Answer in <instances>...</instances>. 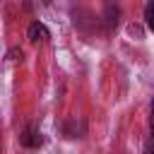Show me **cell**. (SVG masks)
<instances>
[{"label":"cell","instance_id":"6da1fadb","mask_svg":"<svg viewBox=\"0 0 154 154\" xmlns=\"http://www.w3.org/2000/svg\"><path fill=\"white\" fill-rule=\"evenodd\" d=\"M26 38H29L31 43H46V41L51 38V31L46 29V24H41V22H31L29 29H26Z\"/></svg>","mask_w":154,"mask_h":154},{"label":"cell","instance_id":"7a4b0ae2","mask_svg":"<svg viewBox=\"0 0 154 154\" xmlns=\"http://www.w3.org/2000/svg\"><path fill=\"white\" fill-rule=\"evenodd\" d=\"M22 144H24V147H41V144H43V137H41L38 130L26 128V130L22 132Z\"/></svg>","mask_w":154,"mask_h":154},{"label":"cell","instance_id":"3957f363","mask_svg":"<svg viewBox=\"0 0 154 154\" xmlns=\"http://www.w3.org/2000/svg\"><path fill=\"white\" fill-rule=\"evenodd\" d=\"M144 19H147V26L154 31V0L147 2V7H144Z\"/></svg>","mask_w":154,"mask_h":154},{"label":"cell","instance_id":"277c9868","mask_svg":"<svg viewBox=\"0 0 154 154\" xmlns=\"http://www.w3.org/2000/svg\"><path fill=\"white\" fill-rule=\"evenodd\" d=\"M144 154H154V130H152V135H149V140L144 144Z\"/></svg>","mask_w":154,"mask_h":154},{"label":"cell","instance_id":"5b68a950","mask_svg":"<svg viewBox=\"0 0 154 154\" xmlns=\"http://www.w3.org/2000/svg\"><path fill=\"white\" fill-rule=\"evenodd\" d=\"M128 31H130V36H137V38H142V29H140L137 24H130V26H128Z\"/></svg>","mask_w":154,"mask_h":154},{"label":"cell","instance_id":"8992f818","mask_svg":"<svg viewBox=\"0 0 154 154\" xmlns=\"http://www.w3.org/2000/svg\"><path fill=\"white\" fill-rule=\"evenodd\" d=\"M7 55H10V60H22V55H24V53H22V48H12Z\"/></svg>","mask_w":154,"mask_h":154},{"label":"cell","instance_id":"52a82bcc","mask_svg":"<svg viewBox=\"0 0 154 154\" xmlns=\"http://www.w3.org/2000/svg\"><path fill=\"white\" fill-rule=\"evenodd\" d=\"M152 130H154V103H152Z\"/></svg>","mask_w":154,"mask_h":154}]
</instances>
